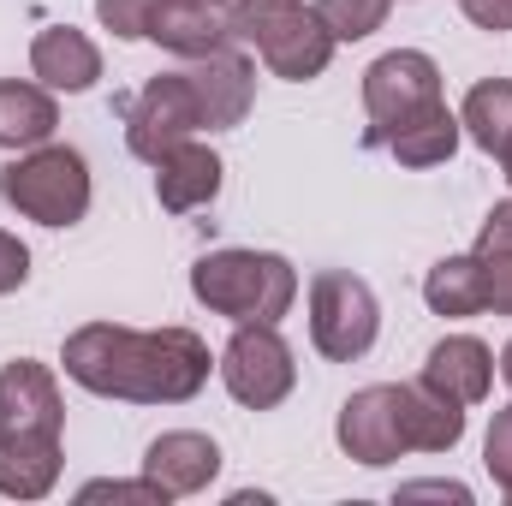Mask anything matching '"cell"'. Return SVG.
Masks as SVG:
<instances>
[{"instance_id": "8", "label": "cell", "mask_w": 512, "mask_h": 506, "mask_svg": "<svg viewBox=\"0 0 512 506\" xmlns=\"http://www.w3.org/2000/svg\"><path fill=\"white\" fill-rule=\"evenodd\" d=\"M334 441L346 459H358L364 471H382L393 459L411 453L405 441V411H399V381H376V387H358L340 417H334Z\"/></svg>"}, {"instance_id": "4", "label": "cell", "mask_w": 512, "mask_h": 506, "mask_svg": "<svg viewBox=\"0 0 512 506\" xmlns=\"http://www.w3.org/2000/svg\"><path fill=\"white\" fill-rule=\"evenodd\" d=\"M304 310H310V346L328 364H358L382 340V298L352 268H322L304 292Z\"/></svg>"}, {"instance_id": "28", "label": "cell", "mask_w": 512, "mask_h": 506, "mask_svg": "<svg viewBox=\"0 0 512 506\" xmlns=\"http://www.w3.org/2000/svg\"><path fill=\"white\" fill-rule=\"evenodd\" d=\"M477 256H495V251H512V197L507 203H495L489 215H483V227H477Z\"/></svg>"}, {"instance_id": "32", "label": "cell", "mask_w": 512, "mask_h": 506, "mask_svg": "<svg viewBox=\"0 0 512 506\" xmlns=\"http://www.w3.org/2000/svg\"><path fill=\"white\" fill-rule=\"evenodd\" d=\"M185 6H227V0H185Z\"/></svg>"}, {"instance_id": "19", "label": "cell", "mask_w": 512, "mask_h": 506, "mask_svg": "<svg viewBox=\"0 0 512 506\" xmlns=\"http://www.w3.org/2000/svg\"><path fill=\"white\" fill-rule=\"evenodd\" d=\"M399 411H405V441L411 453H453L465 441V405L441 399L423 381H399Z\"/></svg>"}, {"instance_id": "12", "label": "cell", "mask_w": 512, "mask_h": 506, "mask_svg": "<svg viewBox=\"0 0 512 506\" xmlns=\"http://www.w3.org/2000/svg\"><path fill=\"white\" fill-rule=\"evenodd\" d=\"M30 78L54 96H84L102 84V48L72 24H48L30 42Z\"/></svg>"}, {"instance_id": "30", "label": "cell", "mask_w": 512, "mask_h": 506, "mask_svg": "<svg viewBox=\"0 0 512 506\" xmlns=\"http://www.w3.org/2000/svg\"><path fill=\"white\" fill-rule=\"evenodd\" d=\"M399 501H471V489H465V483H441V477H435V483H399Z\"/></svg>"}, {"instance_id": "22", "label": "cell", "mask_w": 512, "mask_h": 506, "mask_svg": "<svg viewBox=\"0 0 512 506\" xmlns=\"http://www.w3.org/2000/svg\"><path fill=\"white\" fill-rule=\"evenodd\" d=\"M393 12V0H316V18L328 24L334 42H364L376 36Z\"/></svg>"}, {"instance_id": "9", "label": "cell", "mask_w": 512, "mask_h": 506, "mask_svg": "<svg viewBox=\"0 0 512 506\" xmlns=\"http://www.w3.org/2000/svg\"><path fill=\"white\" fill-rule=\"evenodd\" d=\"M185 78H191L203 131H233V126L251 120L256 66H251V54H245L239 42H233V48H215V54H203V60H185Z\"/></svg>"}, {"instance_id": "27", "label": "cell", "mask_w": 512, "mask_h": 506, "mask_svg": "<svg viewBox=\"0 0 512 506\" xmlns=\"http://www.w3.org/2000/svg\"><path fill=\"white\" fill-rule=\"evenodd\" d=\"M24 280H30V245H24L18 233H6V227H0V298H6V292H18Z\"/></svg>"}, {"instance_id": "26", "label": "cell", "mask_w": 512, "mask_h": 506, "mask_svg": "<svg viewBox=\"0 0 512 506\" xmlns=\"http://www.w3.org/2000/svg\"><path fill=\"white\" fill-rule=\"evenodd\" d=\"M483 262V286H489V310L495 316H512V251L477 256Z\"/></svg>"}, {"instance_id": "5", "label": "cell", "mask_w": 512, "mask_h": 506, "mask_svg": "<svg viewBox=\"0 0 512 506\" xmlns=\"http://www.w3.org/2000/svg\"><path fill=\"white\" fill-rule=\"evenodd\" d=\"M215 376L245 411H274L298 387V358L280 334V322H233V340L215 358Z\"/></svg>"}, {"instance_id": "2", "label": "cell", "mask_w": 512, "mask_h": 506, "mask_svg": "<svg viewBox=\"0 0 512 506\" xmlns=\"http://www.w3.org/2000/svg\"><path fill=\"white\" fill-rule=\"evenodd\" d=\"M191 298L227 322H280L298 304V268L280 251L227 245L191 262Z\"/></svg>"}, {"instance_id": "29", "label": "cell", "mask_w": 512, "mask_h": 506, "mask_svg": "<svg viewBox=\"0 0 512 506\" xmlns=\"http://www.w3.org/2000/svg\"><path fill=\"white\" fill-rule=\"evenodd\" d=\"M459 12H465L477 30H489V36L512 30V0H459Z\"/></svg>"}, {"instance_id": "14", "label": "cell", "mask_w": 512, "mask_h": 506, "mask_svg": "<svg viewBox=\"0 0 512 506\" xmlns=\"http://www.w3.org/2000/svg\"><path fill=\"white\" fill-rule=\"evenodd\" d=\"M423 387H435L441 399H453V405H483L489 393H495V352L477 340V334H447V340H435L429 346V358H423Z\"/></svg>"}, {"instance_id": "15", "label": "cell", "mask_w": 512, "mask_h": 506, "mask_svg": "<svg viewBox=\"0 0 512 506\" xmlns=\"http://www.w3.org/2000/svg\"><path fill=\"white\" fill-rule=\"evenodd\" d=\"M0 429H54L66 435V399L60 376L36 358L0 364Z\"/></svg>"}, {"instance_id": "17", "label": "cell", "mask_w": 512, "mask_h": 506, "mask_svg": "<svg viewBox=\"0 0 512 506\" xmlns=\"http://www.w3.org/2000/svg\"><path fill=\"white\" fill-rule=\"evenodd\" d=\"M459 114L447 108V102H429V108H417L411 120H399V126L382 137V149L399 161V167H447L453 155H459Z\"/></svg>"}, {"instance_id": "1", "label": "cell", "mask_w": 512, "mask_h": 506, "mask_svg": "<svg viewBox=\"0 0 512 506\" xmlns=\"http://www.w3.org/2000/svg\"><path fill=\"white\" fill-rule=\"evenodd\" d=\"M66 381H78L96 399L126 405H185L209 387V346L191 328H120V322H84L60 346Z\"/></svg>"}, {"instance_id": "3", "label": "cell", "mask_w": 512, "mask_h": 506, "mask_svg": "<svg viewBox=\"0 0 512 506\" xmlns=\"http://www.w3.org/2000/svg\"><path fill=\"white\" fill-rule=\"evenodd\" d=\"M90 197H96L90 161L72 143H54V137L36 143V149H24V155H12L0 167V203L18 209L36 227H54V233L78 227L90 215Z\"/></svg>"}, {"instance_id": "24", "label": "cell", "mask_w": 512, "mask_h": 506, "mask_svg": "<svg viewBox=\"0 0 512 506\" xmlns=\"http://www.w3.org/2000/svg\"><path fill=\"white\" fill-rule=\"evenodd\" d=\"M483 471L495 477V489L512 495V405H501L489 417V435H483Z\"/></svg>"}, {"instance_id": "13", "label": "cell", "mask_w": 512, "mask_h": 506, "mask_svg": "<svg viewBox=\"0 0 512 506\" xmlns=\"http://www.w3.org/2000/svg\"><path fill=\"white\" fill-rule=\"evenodd\" d=\"M66 447L54 429H0V495L6 501H48L60 483Z\"/></svg>"}, {"instance_id": "7", "label": "cell", "mask_w": 512, "mask_h": 506, "mask_svg": "<svg viewBox=\"0 0 512 506\" xmlns=\"http://www.w3.org/2000/svg\"><path fill=\"white\" fill-rule=\"evenodd\" d=\"M185 137H203V114H197V96H191V78L185 66L179 72H155L126 108V149L137 161H161L167 149H179Z\"/></svg>"}, {"instance_id": "11", "label": "cell", "mask_w": 512, "mask_h": 506, "mask_svg": "<svg viewBox=\"0 0 512 506\" xmlns=\"http://www.w3.org/2000/svg\"><path fill=\"white\" fill-rule=\"evenodd\" d=\"M227 185V161L203 143V137H185L179 149H167L155 161V203L167 215H191V209H209Z\"/></svg>"}, {"instance_id": "23", "label": "cell", "mask_w": 512, "mask_h": 506, "mask_svg": "<svg viewBox=\"0 0 512 506\" xmlns=\"http://www.w3.org/2000/svg\"><path fill=\"white\" fill-rule=\"evenodd\" d=\"M155 12H161V0H96V24L120 42H149Z\"/></svg>"}, {"instance_id": "20", "label": "cell", "mask_w": 512, "mask_h": 506, "mask_svg": "<svg viewBox=\"0 0 512 506\" xmlns=\"http://www.w3.org/2000/svg\"><path fill=\"white\" fill-rule=\"evenodd\" d=\"M423 304L447 322H471L489 310V286H483V262L477 251L465 256H441L429 274H423Z\"/></svg>"}, {"instance_id": "16", "label": "cell", "mask_w": 512, "mask_h": 506, "mask_svg": "<svg viewBox=\"0 0 512 506\" xmlns=\"http://www.w3.org/2000/svg\"><path fill=\"white\" fill-rule=\"evenodd\" d=\"M149 42H161L167 54L179 60H203L215 48H233V18L227 6H185V0H161L155 24H149Z\"/></svg>"}, {"instance_id": "21", "label": "cell", "mask_w": 512, "mask_h": 506, "mask_svg": "<svg viewBox=\"0 0 512 506\" xmlns=\"http://www.w3.org/2000/svg\"><path fill=\"white\" fill-rule=\"evenodd\" d=\"M459 126L483 155H507L512 149V78H483L465 90L459 102Z\"/></svg>"}, {"instance_id": "33", "label": "cell", "mask_w": 512, "mask_h": 506, "mask_svg": "<svg viewBox=\"0 0 512 506\" xmlns=\"http://www.w3.org/2000/svg\"><path fill=\"white\" fill-rule=\"evenodd\" d=\"M501 167H507V185H512V149H507V155H501Z\"/></svg>"}, {"instance_id": "18", "label": "cell", "mask_w": 512, "mask_h": 506, "mask_svg": "<svg viewBox=\"0 0 512 506\" xmlns=\"http://www.w3.org/2000/svg\"><path fill=\"white\" fill-rule=\"evenodd\" d=\"M54 126H60L54 90H42L36 78H0V149L24 155V149L48 143Z\"/></svg>"}, {"instance_id": "6", "label": "cell", "mask_w": 512, "mask_h": 506, "mask_svg": "<svg viewBox=\"0 0 512 506\" xmlns=\"http://www.w3.org/2000/svg\"><path fill=\"white\" fill-rule=\"evenodd\" d=\"M429 102H447L441 96V66L423 48H387L382 60L364 66V114H370L364 143L382 149L387 131L399 120H411L417 108H429Z\"/></svg>"}, {"instance_id": "31", "label": "cell", "mask_w": 512, "mask_h": 506, "mask_svg": "<svg viewBox=\"0 0 512 506\" xmlns=\"http://www.w3.org/2000/svg\"><path fill=\"white\" fill-rule=\"evenodd\" d=\"M495 376H501V381H507V387H512V340H507V346H501V358H495Z\"/></svg>"}, {"instance_id": "10", "label": "cell", "mask_w": 512, "mask_h": 506, "mask_svg": "<svg viewBox=\"0 0 512 506\" xmlns=\"http://www.w3.org/2000/svg\"><path fill=\"white\" fill-rule=\"evenodd\" d=\"M167 501H185V495H203L215 477H221V447L215 435L203 429H167L143 447V465H137Z\"/></svg>"}, {"instance_id": "25", "label": "cell", "mask_w": 512, "mask_h": 506, "mask_svg": "<svg viewBox=\"0 0 512 506\" xmlns=\"http://www.w3.org/2000/svg\"><path fill=\"white\" fill-rule=\"evenodd\" d=\"M78 501H131V506H167V495L137 471L131 483H120V477H102V483H84L78 489Z\"/></svg>"}]
</instances>
